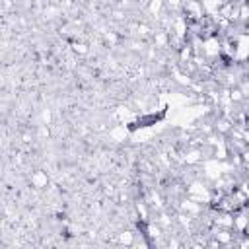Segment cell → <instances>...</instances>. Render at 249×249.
Masks as SVG:
<instances>
[{
    "instance_id": "1",
    "label": "cell",
    "mask_w": 249,
    "mask_h": 249,
    "mask_svg": "<svg viewBox=\"0 0 249 249\" xmlns=\"http://www.w3.org/2000/svg\"><path fill=\"white\" fill-rule=\"evenodd\" d=\"M181 14L189 21H200L206 18V10L202 6V0H185L181 6Z\"/></svg>"
},
{
    "instance_id": "2",
    "label": "cell",
    "mask_w": 249,
    "mask_h": 249,
    "mask_svg": "<svg viewBox=\"0 0 249 249\" xmlns=\"http://www.w3.org/2000/svg\"><path fill=\"white\" fill-rule=\"evenodd\" d=\"M247 224H249V212H247V208L233 212V230L237 233H243L245 228H247Z\"/></svg>"
},
{
    "instance_id": "3",
    "label": "cell",
    "mask_w": 249,
    "mask_h": 249,
    "mask_svg": "<svg viewBox=\"0 0 249 249\" xmlns=\"http://www.w3.org/2000/svg\"><path fill=\"white\" fill-rule=\"evenodd\" d=\"M29 181H31V187H33V189H47V185H49V175H47V171L37 169V171L31 173Z\"/></svg>"
},
{
    "instance_id": "4",
    "label": "cell",
    "mask_w": 249,
    "mask_h": 249,
    "mask_svg": "<svg viewBox=\"0 0 249 249\" xmlns=\"http://www.w3.org/2000/svg\"><path fill=\"white\" fill-rule=\"evenodd\" d=\"M134 239H136V230H121L117 233V243L119 245H128L132 247L134 245Z\"/></svg>"
},
{
    "instance_id": "5",
    "label": "cell",
    "mask_w": 249,
    "mask_h": 249,
    "mask_svg": "<svg viewBox=\"0 0 249 249\" xmlns=\"http://www.w3.org/2000/svg\"><path fill=\"white\" fill-rule=\"evenodd\" d=\"M109 134H111V138H113V140L123 142V140H126V138H128V128H126L124 124H121V126L111 128V130H109Z\"/></svg>"
},
{
    "instance_id": "6",
    "label": "cell",
    "mask_w": 249,
    "mask_h": 249,
    "mask_svg": "<svg viewBox=\"0 0 249 249\" xmlns=\"http://www.w3.org/2000/svg\"><path fill=\"white\" fill-rule=\"evenodd\" d=\"M72 51H74L76 54H88V53H89V47H88L86 43H82V41H76V43L72 45Z\"/></svg>"
},
{
    "instance_id": "7",
    "label": "cell",
    "mask_w": 249,
    "mask_h": 249,
    "mask_svg": "<svg viewBox=\"0 0 249 249\" xmlns=\"http://www.w3.org/2000/svg\"><path fill=\"white\" fill-rule=\"evenodd\" d=\"M41 119H43V124H51V111L49 109H43V113H41Z\"/></svg>"
},
{
    "instance_id": "8",
    "label": "cell",
    "mask_w": 249,
    "mask_h": 249,
    "mask_svg": "<svg viewBox=\"0 0 249 249\" xmlns=\"http://www.w3.org/2000/svg\"><path fill=\"white\" fill-rule=\"evenodd\" d=\"M39 136H49V128H47V124H41V128H39Z\"/></svg>"
}]
</instances>
